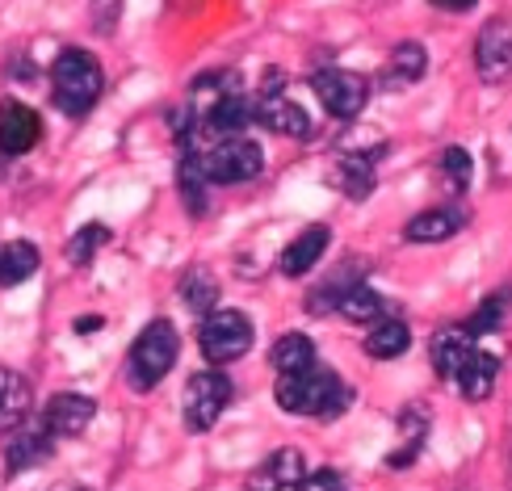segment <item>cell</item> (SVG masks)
<instances>
[{"instance_id": "4", "label": "cell", "mask_w": 512, "mask_h": 491, "mask_svg": "<svg viewBox=\"0 0 512 491\" xmlns=\"http://www.w3.org/2000/svg\"><path fill=\"white\" fill-rule=\"evenodd\" d=\"M181 353V336L177 328L168 324V319H156V324H147L139 336L131 353H126V378H131L135 391H152L160 387V382L168 378V370H173V361Z\"/></svg>"}, {"instance_id": "15", "label": "cell", "mask_w": 512, "mask_h": 491, "mask_svg": "<svg viewBox=\"0 0 512 491\" xmlns=\"http://www.w3.org/2000/svg\"><path fill=\"white\" fill-rule=\"evenodd\" d=\"M47 458H51V433L42 429V424H34V429L21 424V429L13 433V441H9V450H5V471L9 475H26Z\"/></svg>"}, {"instance_id": "32", "label": "cell", "mask_w": 512, "mask_h": 491, "mask_svg": "<svg viewBox=\"0 0 512 491\" xmlns=\"http://www.w3.org/2000/svg\"><path fill=\"white\" fill-rule=\"evenodd\" d=\"M72 328H76V336H93L101 328V315H84V319H76Z\"/></svg>"}, {"instance_id": "11", "label": "cell", "mask_w": 512, "mask_h": 491, "mask_svg": "<svg viewBox=\"0 0 512 491\" xmlns=\"http://www.w3.org/2000/svg\"><path fill=\"white\" fill-rule=\"evenodd\" d=\"M307 479V458L303 450H273L265 462H256L248 475V491H286Z\"/></svg>"}, {"instance_id": "13", "label": "cell", "mask_w": 512, "mask_h": 491, "mask_svg": "<svg viewBox=\"0 0 512 491\" xmlns=\"http://www.w3.org/2000/svg\"><path fill=\"white\" fill-rule=\"evenodd\" d=\"M429 357H433V370L441 378L458 382V374L466 370V361L475 357V340H471V332H466V328H437L433 345H429Z\"/></svg>"}, {"instance_id": "8", "label": "cell", "mask_w": 512, "mask_h": 491, "mask_svg": "<svg viewBox=\"0 0 512 491\" xmlns=\"http://www.w3.org/2000/svg\"><path fill=\"white\" fill-rule=\"evenodd\" d=\"M256 122L269 126V131L286 135V139H311V118L303 105H294L282 89H261V97H256Z\"/></svg>"}, {"instance_id": "22", "label": "cell", "mask_w": 512, "mask_h": 491, "mask_svg": "<svg viewBox=\"0 0 512 491\" xmlns=\"http://www.w3.org/2000/svg\"><path fill=\"white\" fill-rule=\"evenodd\" d=\"M424 68H429V55H424L420 42H399V47L391 51L387 89H408V84H416L424 76Z\"/></svg>"}, {"instance_id": "14", "label": "cell", "mask_w": 512, "mask_h": 491, "mask_svg": "<svg viewBox=\"0 0 512 491\" xmlns=\"http://www.w3.org/2000/svg\"><path fill=\"white\" fill-rule=\"evenodd\" d=\"M332 181L345 189L353 202H366L374 194V181H378V152H345L336 160Z\"/></svg>"}, {"instance_id": "7", "label": "cell", "mask_w": 512, "mask_h": 491, "mask_svg": "<svg viewBox=\"0 0 512 491\" xmlns=\"http://www.w3.org/2000/svg\"><path fill=\"white\" fill-rule=\"evenodd\" d=\"M252 319L244 311H215V315H206L202 319V353L206 361H236L252 349Z\"/></svg>"}, {"instance_id": "9", "label": "cell", "mask_w": 512, "mask_h": 491, "mask_svg": "<svg viewBox=\"0 0 512 491\" xmlns=\"http://www.w3.org/2000/svg\"><path fill=\"white\" fill-rule=\"evenodd\" d=\"M475 68L487 84H500L512 72V30L508 21H487L475 38Z\"/></svg>"}, {"instance_id": "29", "label": "cell", "mask_w": 512, "mask_h": 491, "mask_svg": "<svg viewBox=\"0 0 512 491\" xmlns=\"http://www.w3.org/2000/svg\"><path fill=\"white\" fill-rule=\"evenodd\" d=\"M105 244H110V231H105L101 223L80 227V236H72V244H68V261H72L76 269L93 265V252H97V248H105Z\"/></svg>"}, {"instance_id": "23", "label": "cell", "mask_w": 512, "mask_h": 491, "mask_svg": "<svg viewBox=\"0 0 512 491\" xmlns=\"http://www.w3.org/2000/svg\"><path fill=\"white\" fill-rule=\"evenodd\" d=\"M408 345H412V332H408V324H399V319H382V324H374L366 336V353L378 361L408 353Z\"/></svg>"}, {"instance_id": "17", "label": "cell", "mask_w": 512, "mask_h": 491, "mask_svg": "<svg viewBox=\"0 0 512 491\" xmlns=\"http://www.w3.org/2000/svg\"><path fill=\"white\" fill-rule=\"evenodd\" d=\"M30 403H34L30 382L21 378L17 370L0 366V433H17L21 424H26V416H30Z\"/></svg>"}, {"instance_id": "6", "label": "cell", "mask_w": 512, "mask_h": 491, "mask_svg": "<svg viewBox=\"0 0 512 491\" xmlns=\"http://www.w3.org/2000/svg\"><path fill=\"white\" fill-rule=\"evenodd\" d=\"M311 89L319 97V105L340 118V122H349L357 118L361 110H366V101H370V84L366 76H357V72H345V68H324V72H311Z\"/></svg>"}, {"instance_id": "31", "label": "cell", "mask_w": 512, "mask_h": 491, "mask_svg": "<svg viewBox=\"0 0 512 491\" xmlns=\"http://www.w3.org/2000/svg\"><path fill=\"white\" fill-rule=\"evenodd\" d=\"M294 491H349V487H345V479H340L336 471H315V475H307L303 483H298Z\"/></svg>"}, {"instance_id": "12", "label": "cell", "mask_w": 512, "mask_h": 491, "mask_svg": "<svg viewBox=\"0 0 512 491\" xmlns=\"http://www.w3.org/2000/svg\"><path fill=\"white\" fill-rule=\"evenodd\" d=\"M42 135V122L26 101H5L0 105V152L5 156H26Z\"/></svg>"}, {"instance_id": "1", "label": "cell", "mask_w": 512, "mask_h": 491, "mask_svg": "<svg viewBox=\"0 0 512 491\" xmlns=\"http://www.w3.org/2000/svg\"><path fill=\"white\" fill-rule=\"evenodd\" d=\"M181 152L194 156L202 177L210 185H244L261 177L265 152L261 143L248 135H227V139H202V135H181Z\"/></svg>"}, {"instance_id": "16", "label": "cell", "mask_w": 512, "mask_h": 491, "mask_svg": "<svg viewBox=\"0 0 512 491\" xmlns=\"http://www.w3.org/2000/svg\"><path fill=\"white\" fill-rule=\"evenodd\" d=\"M328 240H332V231L328 227H307L298 240H290L286 248H282V261H277V269H282L286 277H303V273H311L315 269V261L328 252Z\"/></svg>"}, {"instance_id": "26", "label": "cell", "mask_w": 512, "mask_h": 491, "mask_svg": "<svg viewBox=\"0 0 512 491\" xmlns=\"http://www.w3.org/2000/svg\"><path fill=\"white\" fill-rule=\"evenodd\" d=\"M508 303H512L508 290L487 294L483 303H479V311H475L471 319H466L462 328L471 332V340H475V336H492V332H500V328H504V315H508Z\"/></svg>"}, {"instance_id": "25", "label": "cell", "mask_w": 512, "mask_h": 491, "mask_svg": "<svg viewBox=\"0 0 512 491\" xmlns=\"http://www.w3.org/2000/svg\"><path fill=\"white\" fill-rule=\"evenodd\" d=\"M181 294H185V307L198 311V315H215V298H219V282L210 277L206 269H189L181 277Z\"/></svg>"}, {"instance_id": "21", "label": "cell", "mask_w": 512, "mask_h": 491, "mask_svg": "<svg viewBox=\"0 0 512 491\" xmlns=\"http://www.w3.org/2000/svg\"><path fill=\"white\" fill-rule=\"evenodd\" d=\"M496 378H500V357L475 349V357L466 361V370L458 374V387H462V395L471 403H479V399H487L496 391Z\"/></svg>"}, {"instance_id": "24", "label": "cell", "mask_w": 512, "mask_h": 491, "mask_svg": "<svg viewBox=\"0 0 512 491\" xmlns=\"http://www.w3.org/2000/svg\"><path fill=\"white\" fill-rule=\"evenodd\" d=\"M38 269V248L26 240H13L0 248V286H21Z\"/></svg>"}, {"instance_id": "2", "label": "cell", "mask_w": 512, "mask_h": 491, "mask_svg": "<svg viewBox=\"0 0 512 491\" xmlns=\"http://www.w3.org/2000/svg\"><path fill=\"white\" fill-rule=\"evenodd\" d=\"M273 399H277V408H286L294 416H340L353 403V391L332 370L315 366L307 374L277 378Z\"/></svg>"}, {"instance_id": "28", "label": "cell", "mask_w": 512, "mask_h": 491, "mask_svg": "<svg viewBox=\"0 0 512 491\" xmlns=\"http://www.w3.org/2000/svg\"><path fill=\"white\" fill-rule=\"evenodd\" d=\"M177 189H181L185 206L194 210V215H202V210H206V189H210V181L202 177L198 160H194V156H185V152H181V164H177Z\"/></svg>"}, {"instance_id": "10", "label": "cell", "mask_w": 512, "mask_h": 491, "mask_svg": "<svg viewBox=\"0 0 512 491\" xmlns=\"http://www.w3.org/2000/svg\"><path fill=\"white\" fill-rule=\"evenodd\" d=\"M93 416H97V403L89 395L59 391L47 403V412H42V429H47L51 437H80L93 424Z\"/></svg>"}, {"instance_id": "19", "label": "cell", "mask_w": 512, "mask_h": 491, "mask_svg": "<svg viewBox=\"0 0 512 491\" xmlns=\"http://www.w3.org/2000/svg\"><path fill=\"white\" fill-rule=\"evenodd\" d=\"M462 223H466L462 210L437 206V210H424V215H416V219L408 223V231H403V236H408L412 244H441V240L458 236Z\"/></svg>"}, {"instance_id": "3", "label": "cell", "mask_w": 512, "mask_h": 491, "mask_svg": "<svg viewBox=\"0 0 512 491\" xmlns=\"http://www.w3.org/2000/svg\"><path fill=\"white\" fill-rule=\"evenodd\" d=\"M101 89H105L101 63H97L89 51L68 47V51L55 59V68H51V101H55L68 118L89 114L93 105L101 101Z\"/></svg>"}, {"instance_id": "27", "label": "cell", "mask_w": 512, "mask_h": 491, "mask_svg": "<svg viewBox=\"0 0 512 491\" xmlns=\"http://www.w3.org/2000/svg\"><path fill=\"white\" fill-rule=\"evenodd\" d=\"M340 315H349L353 324H382V294L370 290L366 282H357L345 294V303H340Z\"/></svg>"}, {"instance_id": "20", "label": "cell", "mask_w": 512, "mask_h": 491, "mask_svg": "<svg viewBox=\"0 0 512 491\" xmlns=\"http://www.w3.org/2000/svg\"><path fill=\"white\" fill-rule=\"evenodd\" d=\"M269 361H273V370L282 374V378H290V374H307V370H315V345H311L307 336L290 332V336H282V340H273Z\"/></svg>"}, {"instance_id": "30", "label": "cell", "mask_w": 512, "mask_h": 491, "mask_svg": "<svg viewBox=\"0 0 512 491\" xmlns=\"http://www.w3.org/2000/svg\"><path fill=\"white\" fill-rule=\"evenodd\" d=\"M471 173H475V164H471V156H466L462 147L441 152V177L450 181L454 194H466V189H471Z\"/></svg>"}, {"instance_id": "18", "label": "cell", "mask_w": 512, "mask_h": 491, "mask_svg": "<svg viewBox=\"0 0 512 491\" xmlns=\"http://www.w3.org/2000/svg\"><path fill=\"white\" fill-rule=\"evenodd\" d=\"M424 433H429V408H424V403H412V408H403V416H399V445L387 454L391 471H403V466H412V458L420 454Z\"/></svg>"}, {"instance_id": "5", "label": "cell", "mask_w": 512, "mask_h": 491, "mask_svg": "<svg viewBox=\"0 0 512 491\" xmlns=\"http://www.w3.org/2000/svg\"><path fill=\"white\" fill-rule=\"evenodd\" d=\"M231 378L219 374V370H202L189 378V387H185V403H181V412H185V424H189V433H206V429H215L219 416L227 412V403H231Z\"/></svg>"}]
</instances>
